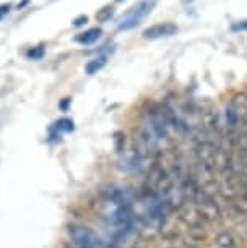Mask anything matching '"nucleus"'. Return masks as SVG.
I'll return each instance as SVG.
<instances>
[{"label": "nucleus", "instance_id": "obj_16", "mask_svg": "<svg viewBox=\"0 0 247 248\" xmlns=\"http://www.w3.org/2000/svg\"><path fill=\"white\" fill-rule=\"evenodd\" d=\"M10 10H12V5L10 3H3V5H0V21L5 18L8 13H10Z\"/></svg>", "mask_w": 247, "mask_h": 248}, {"label": "nucleus", "instance_id": "obj_11", "mask_svg": "<svg viewBox=\"0 0 247 248\" xmlns=\"http://www.w3.org/2000/svg\"><path fill=\"white\" fill-rule=\"evenodd\" d=\"M104 65H106V57L93 59V60H90V62L86 63L85 72H86V75H95V73L99 72V70L104 68Z\"/></svg>", "mask_w": 247, "mask_h": 248}, {"label": "nucleus", "instance_id": "obj_5", "mask_svg": "<svg viewBox=\"0 0 247 248\" xmlns=\"http://www.w3.org/2000/svg\"><path fill=\"white\" fill-rule=\"evenodd\" d=\"M179 31V28L174 25V23H158V25H153L150 28H147L143 31V37L145 39H161V37H169L174 36L176 32Z\"/></svg>", "mask_w": 247, "mask_h": 248}, {"label": "nucleus", "instance_id": "obj_3", "mask_svg": "<svg viewBox=\"0 0 247 248\" xmlns=\"http://www.w3.org/2000/svg\"><path fill=\"white\" fill-rule=\"evenodd\" d=\"M241 190H242V180L234 174V170L221 175V180L218 184V191H220V195L226 201L232 203L239 196Z\"/></svg>", "mask_w": 247, "mask_h": 248}, {"label": "nucleus", "instance_id": "obj_17", "mask_svg": "<svg viewBox=\"0 0 247 248\" xmlns=\"http://www.w3.org/2000/svg\"><path fill=\"white\" fill-rule=\"evenodd\" d=\"M86 23H88V16L86 15H80L78 18L73 20V26H75V28H82V26H85Z\"/></svg>", "mask_w": 247, "mask_h": 248}, {"label": "nucleus", "instance_id": "obj_12", "mask_svg": "<svg viewBox=\"0 0 247 248\" xmlns=\"http://www.w3.org/2000/svg\"><path fill=\"white\" fill-rule=\"evenodd\" d=\"M189 237L192 238L195 242H202L205 237H207V231H205L203 224L200 226H194V227H189Z\"/></svg>", "mask_w": 247, "mask_h": 248}, {"label": "nucleus", "instance_id": "obj_9", "mask_svg": "<svg viewBox=\"0 0 247 248\" xmlns=\"http://www.w3.org/2000/svg\"><path fill=\"white\" fill-rule=\"evenodd\" d=\"M101 34H102L101 28H91V30H88V31L83 32V34L78 36V37H77V41H78V43H80V44L88 46V44L96 43V41L101 37Z\"/></svg>", "mask_w": 247, "mask_h": 248}, {"label": "nucleus", "instance_id": "obj_20", "mask_svg": "<svg viewBox=\"0 0 247 248\" xmlns=\"http://www.w3.org/2000/svg\"><path fill=\"white\" fill-rule=\"evenodd\" d=\"M28 2H30V0H23V2H21V3H18V10H21V8H23V7H25V5H26V3H28Z\"/></svg>", "mask_w": 247, "mask_h": 248}, {"label": "nucleus", "instance_id": "obj_15", "mask_svg": "<svg viewBox=\"0 0 247 248\" xmlns=\"http://www.w3.org/2000/svg\"><path fill=\"white\" fill-rule=\"evenodd\" d=\"M55 128L60 130V132H73V122L70 119H60L57 120V124H55Z\"/></svg>", "mask_w": 247, "mask_h": 248}, {"label": "nucleus", "instance_id": "obj_7", "mask_svg": "<svg viewBox=\"0 0 247 248\" xmlns=\"http://www.w3.org/2000/svg\"><path fill=\"white\" fill-rule=\"evenodd\" d=\"M155 188L160 195L163 196H167L171 193V190L174 188V179H172V175L169 174V172L166 170H161L160 177L156 179L155 182Z\"/></svg>", "mask_w": 247, "mask_h": 248}, {"label": "nucleus", "instance_id": "obj_22", "mask_svg": "<svg viewBox=\"0 0 247 248\" xmlns=\"http://www.w3.org/2000/svg\"><path fill=\"white\" fill-rule=\"evenodd\" d=\"M171 248H174V247H171Z\"/></svg>", "mask_w": 247, "mask_h": 248}, {"label": "nucleus", "instance_id": "obj_4", "mask_svg": "<svg viewBox=\"0 0 247 248\" xmlns=\"http://www.w3.org/2000/svg\"><path fill=\"white\" fill-rule=\"evenodd\" d=\"M200 217H202L203 222H216L220 221L221 217V208L215 203V200L212 196H205V198L197 203Z\"/></svg>", "mask_w": 247, "mask_h": 248}, {"label": "nucleus", "instance_id": "obj_2", "mask_svg": "<svg viewBox=\"0 0 247 248\" xmlns=\"http://www.w3.org/2000/svg\"><path fill=\"white\" fill-rule=\"evenodd\" d=\"M68 235L77 248H106L101 238L96 235L95 231L85 226H70Z\"/></svg>", "mask_w": 247, "mask_h": 248}, {"label": "nucleus", "instance_id": "obj_19", "mask_svg": "<svg viewBox=\"0 0 247 248\" xmlns=\"http://www.w3.org/2000/svg\"><path fill=\"white\" fill-rule=\"evenodd\" d=\"M232 30H247V21L244 23H239V25H232Z\"/></svg>", "mask_w": 247, "mask_h": 248}, {"label": "nucleus", "instance_id": "obj_21", "mask_svg": "<svg viewBox=\"0 0 247 248\" xmlns=\"http://www.w3.org/2000/svg\"><path fill=\"white\" fill-rule=\"evenodd\" d=\"M117 2H120V0H117Z\"/></svg>", "mask_w": 247, "mask_h": 248}, {"label": "nucleus", "instance_id": "obj_1", "mask_svg": "<svg viewBox=\"0 0 247 248\" xmlns=\"http://www.w3.org/2000/svg\"><path fill=\"white\" fill-rule=\"evenodd\" d=\"M158 0H140L137 5H133L125 15L120 18L117 30L119 31H129L137 28L145 18L153 12V8L156 7Z\"/></svg>", "mask_w": 247, "mask_h": 248}, {"label": "nucleus", "instance_id": "obj_18", "mask_svg": "<svg viewBox=\"0 0 247 248\" xmlns=\"http://www.w3.org/2000/svg\"><path fill=\"white\" fill-rule=\"evenodd\" d=\"M70 101H72L70 97H65V99L59 104V107H60L62 110H67V109H68V106H70Z\"/></svg>", "mask_w": 247, "mask_h": 248}, {"label": "nucleus", "instance_id": "obj_13", "mask_svg": "<svg viewBox=\"0 0 247 248\" xmlns=\"http://www.w3.org/2000/svg\"><path fill=\"white\" fill-rule=\"evenodd\" d=\"M114 13H115V8L114 7L106 5V7H102L101 10L96 12V20L98 21H109L111 18L114 16Z\"/></svg>", "mask_w": 247, "mask_h": 248}, {"label": "nucleus", "instance_id": "obj_10", "mask_svg": "<svg viewBox=\"0 0 247 248\" xmlns=\"http://www.w3.org/2000/svg\"><path fill=\"white\" fill-rule=\"evenodd\" d=\"M215 243L220 248H232L236 245V238H234V235H232L231 232H228V231H223V232H220L216 235V238H215Z\"/></svg>", "mask_w": 247, "mask_h": 248}, {"label": "nucleus", "instance_id": "obj_8", "mask_svg": "<svg viewBox=\"0 0 247 248\" xmlns=\"http://www.w3.org/2000/svg\"><path fill=\"white\" fill-rule=\"evenodd\" d=\"M232 109L236 110V114L241 117V120L247 117V93H239L232 97L231 104H230Z\"/></svg>", "mask_w": 247, "mask_h": 248}, {"label": "nucleus", "instance_id": "obj_14", "mask_svg": "<svg viewBox=\"0 0 247 248\" xmlns=\"http://www.w3.org/2000/svg\"><path fill=\"white\" fill-rule=\"evenodd\" d=\"M44 54H46V47L43 44H39V46H36V47H33L28 50V59H31V60H41L44 57Z\"/></svg>", "mask_w": 247, "mask_h": 248}, {"label": "nucleus", "instance_id": "obj_6", "mask_svg": "<svg viewBox=\"0 0 247 248\" xmlns=\"http://www.w3.org/2000/svg\"><path fill=\"white\" fill-rule=\"evenodd\" d=\"M179 219L187 227H194V226H200V224H203L202 217H200L198 208L195 203H185L182 208L179 209Z\"/></svg>", "mask_w": 247, "mask_h": 248}]
</instances>
